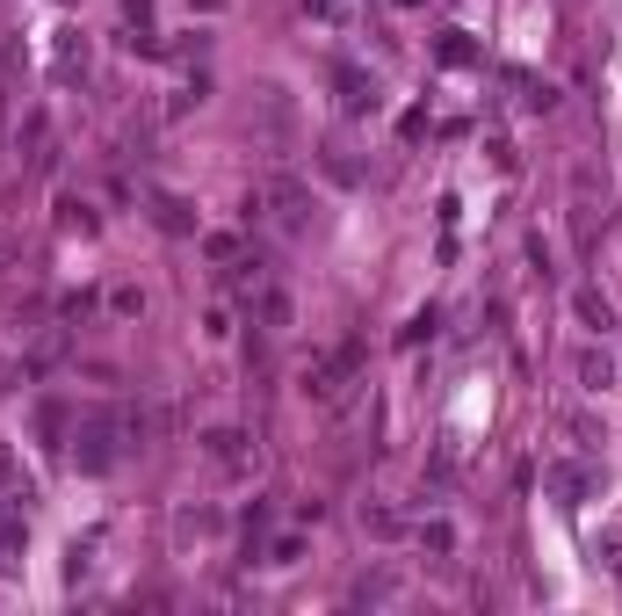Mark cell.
<instances>
[{"label": "cell", "instance_id": "obj_10", "mask_svg": "<svg viewBox=\"0 0 622 616\" xmlns=\"http://www.w3.org/2000/svg\"><path fill=\"white\" fill-rule=\"evenodd\" d=\"M420 551H434V559H449V551H456V529H449V515H434V522H420Z\"/></svg>", "mask_w": 622, "mask_h": 616}, {"label": "cell", "instance_id": "obj_3", "mask_svg": "<svg viewBox=\"0 0 622 616\" xmlns=\"http://www.w3.org/2000/svg\"><path fill=\"white\" fill-rule=\"evenodd\" d=\"M260 211L276 218V232L304 240V232H311V189H304V182H290V175H276L268 189H260Z\"/></svg>", "mask_w": 622, "mask_h": 616}, {"label": "cell", "instance_id": "obj_4", "mask_svg": "<svg viewBox=\"0 0 622 616\" xmlns=\"http://www.w3.org/2000/svg\"><path fill=\"white\" fill-rule=\"evenodd\" d=\"M246 305H254V319H260V334H290V319H297V305H290V290L282 283H268L260 276L254 290H246Z\"/></svg>", "mask_w": 622, "mask_h": 616}, {"label": "cell", "instance_id": "obj_16", "mask_svg": "<svg viewBox=\"0 0 622 616\" xmlns=\"http://www.w3.org/2000/svg\"><path fill=\"white\" fill-rule=\"evenodd\" d=\"M470 58H478V52L464 44V30H449V36H442V66H470Z\"/></svg>", "mask_w": 622, "mask_h": 616}, {"label": "cell", "instance_id": "obj_12", "mask_svg": "<svg viewBox=\"0 0 622 616\" xmlns=\"http://www.w3.org/2000/svg\"><path fill=\"white\" fill-rule=\"evenodd\" d=\"M58 226L66 232H95V211H87L80 196H58Z\"/></svg>", "mask_w": 622, "mask_h": 616}, {"label": "cell", "instance_id": "obj_2", "mask_svg": "<svg viewBox=\"0 0 622 616\" xmlns=\"http://www.w3.org/2000/svg\"><path fill=\"white\" fill-rule=\"evenodd\" d=\"M355 377H363V341H341V349H326L319 363L304 370V399H319V406H341Z\"/></svg>", "mask_w": 622, "mask_h": 616}, {"label": "cell", "instance_id": "obj_1", "mask_svg": "<svg viewBox=\"0 0 622 616\" xmlns=\"http://www.w3.org/2000/svg\"><path fill=\"white\" fill-rule=\"evenodd\" d=\"M123 436H145L138 414H87V421L73 428V464H80V472H116V458L131 450Z\"/></svg>", "mask_w": 622, "mask_h": 616}, {"label": "cell", "instance_id": "obj_9", "mask_svg": "<svg viewBox=\"0 0 622 616\" xmlns=\"http://www.w3.org/2000/svg\"><path fill=\"white\" fill-rule=\"evenodd\" d=\"M579 385H587V392H608V385H615V355H608V349H587V355H579Z\"/></svg>", "mask_w": 622, "mask_h": 616}, {"label": "cell", "instance_id": "obj_22", "mask_svg": "<svg viewBox=\"0 0 622 616\" xmlns=\"http://www.w3.org/2000/svg\"><path fill=\"white\" fill-rule=\"evenodd\" d=\"M398 8H420V0H398Z\"/></svg>", "mask_w": 622, "mask_h": 616}, {"label": "cell", "instance_id": "obj_15", "mask_svg": "<svg viewBox=\"0 0 622 616\" xmlns=\"http://www.w3.org/2000/svg\"><path fill=\"white\" fill-rule=\"evenodd\" d=\"M391 595H398L391 573H377V581H355V602H391Z\"/></svg>", "mask_w": 622, "mask_h": 616}, {"label": "cell", "instance_id": "obj_19", "mask_svg": "<svg viewBox=\"0 0 622 616\" xmlns=\"http://www.w3.org/2000/svg\"><path fill=\"white\" fill-rule=\"evenodd\" d=\"M203 254H210V262H232V254H240V240H232V232H210Z\"/></svg>", "mask_w": 622, "mask_h": 616}, {"label": "cell", "instance_id": "obj_18", "mask_svg": "<svg viewBox=\"0 0 622 616\" xmlns=\"http://www.w3.org/2000/svg\"><path fill=\"white\" fill-rule=\"evenodd\" d=\"M311 22H347V0H304Z\"/></svg>", "mask_w": 622, "mask_h": 616}, {"label": "cell", "instance_id": "obj_6", "mask_svg": "<svg viewBox=\"0 0 622 616\" xmlns=\"http://www.w3.org/2000/svg\"><path fill=\"white\" fill-rule=\"evenodd\" d=\"M22 544H30L22 515H0V581H15V573H22Z\"/></svg>", "mask_w": 622, "mask_h": 616}, {"label": "cell", "instance_id": "obj_13", "mask_svg": "<svg viewBox=\"0 0 622 616\" xmlns=\"http://www.w3.org/2000/svg\"><path fill=\"white\" fill-rule=\"evenodd\" d=\"M363 529H369V537H398V529H406V522H398V515H391V508H384V501H377V508H363Z\"/></svg>", "mask_w": 622, "mask_h": 616}, {"label": "cell", "instance_id": "obj_14", "mask_svg": "<svg viewBox=\"0 0 622 616\" xmlns=\"http://www.w3.org/2000/svg\"><path fill=\"white\" fill-rule=\"evenodd\" d=\"M326 175H333V182H347V189H355V182H363V167H355V160H347L341 145H326Z\"/></svg>", "mask_w": 622, "mask_h": 616}, {"label": "cell", "instance_id": "obj_11", "mask_svg": "<svg viewBox=\"0 0 622 616\" xmlns=\"http://www.w3.org/2000/svg\"><path fill=\"white\" fill-rule=\"evenodd\" d=\"M109 312L116 319H145V290L138 283H116V290H109Z\"/></svg>", "mask_w": 622, "mask_h": 616}, {"label": "cell", "instance_id": "obj_7", "mask_svg": "<svg viewBox=\"0 0 622 616\" xmlns=\"http://www.w3.org/2000/svg\"><path fill=\"white\" fill-rule=\"evenodd\" d=\"M341 109H347V117H377V80H363V73H341Z\"/></svg>", "mask_w": 622, "mask_h": 616}, {"label": "cell", "instance_id": "obj_17", "mask_svg": "<svg viewBox=\"0 0 622 616\" xmlns=\"http://www.w3.org/2000/svg\"><path fill=\"white\" fill-rule=\"evenodd\" d=\"M543 479H551L557 493H579V486H587V472H579V464H551V472H543Z\"/></svg>", "mask_w": 622, "mask_h": 616}, {"label": "cell", "instance_id": "obj_5", "mask_svg": "<svg viewBox=\"0 0 622 616\" xmlns=\"http://www.w3.org/2000/svg\"><path fill=\"white\" fill-rule=\"evenodd\" d=\"M203 458L225 464V472H254V450H246L240 428H218V436H203Z\"/></svg>", "mask_w": 622, "mask_h": 616}, {"label": "cell", "instance_id": "obj_21", "mask_svg": "<svg viewBox=\"0 0 622 616\" xmlns=\"http://www.w3.org/2000/svg\"><path fill=\"white\" fill-rule=\"evenodd\" d=\"M8 262H15V232L0 226V268H8Z\"/></svg>", "mask_w": 622, "mask_h": 616}, {"label": "cell", "instance_id": "obj_8", "mask_svg": "<svg viewBox=\"0 0 622 616\" xmlns=\"http://www.w3.org/2000/svg\"><path fill=\"white\" fill-rule=\"evenodd\" d=\"M571 312L587 319L593 334H608V327H615V305H608V298H601V290H593V283H587V290H571Z\"/></svg>", "mask_w": 622, "mask_h": 616}, {"label": "cell", "instance_id": "obj_20", "mask_svg": "<svg viewBox=\"0 0 622 616\" xmlns=\"http://www.w3.org/2000/svg\"><path fill=\"white\" fill-rule=\"evenodd\" d=\"M159 226H167V232H189V211H181L174 196H159Z\"/></svg>", "mask_w": 622, "mask_h": 616}]
</instances>
